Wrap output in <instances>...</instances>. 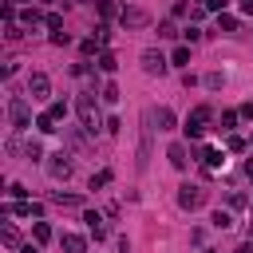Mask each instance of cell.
I'll return each mask as SVG.
<instances>
[{"label": "cell", "mask_w": 253, "mask_h": 253, "mask_svg": "<svg viewBox=\"0 0 253 253\" xmlns=\"http://www.w3.org/2000/svg\"><path fill=\"white\" fill-rule=\"evenodd\" d=\"M8 119H12V126H16V130H24V126L32 123V111H28V103H24L20 95H12V99H8Z\"/></svg>", "instance_id": "7a4b0ae2"}, {"label": "cell", "mask_w": 253, "mask_h": 253, "mask_svg": "<svg viewBox=\"0 0 253 253\" xmlns=\"http://www.w3.org/2000/svg\"><path fill=\"white\" fill-rule=\"evenodd\" d=\"M202 202H206V190H202V186H182V190H178V206H182V210H198Z\"/></svg>", "instance_id": "277c9868"}, {"label": "cell", "mask_w": 253, "mask_h": 253, "mask_svg": "<svg viewBox=\"0 0 253 253\" xmlns=\"http://www.w3.org/2000/svg\"><path fill=\"white\" fill-rule=\"evenodd\" d=\"M24 253H40V249H36V245H24Z\"/></svg>", "instance_id": "8d00e7d4"}, {"label": "cell", "mask_w": 253, "mask_h": 253, "mask_svg": "<svg viewBox=\"0 0 253 253\" xmlns=\"http://www.w3.org/2000/svg\"><path fill=\"white\" fill-rule=\"evenodd\" d=\"M150 115H154V126L158 130H174V111L170 107H154Z\"/></svg>", "instance_id": "9c48e42d"}, {"label": "cell", "mask_w": 253, "mask_h": 253, "mask_svg": "<svg viewBox=\"0 0 253 253\" xmlns=\"http://www.w3.org/2000/svg\"><path fill=\"white\" fill-rule=\"evenodd\" d=\"M206 123H210V107H198V111H194V115L186 119V134H190V138H202Z\"/></svg>", "instance_id": "8992f818"}, {"label": "cell", "mask_w": 253, "mask_h": 253, "mask_svg": "<svg viewBox=\"0 0 253 253\" xmlns=\"http://www.w3.org/2000/svg\"><path fill=\"white\" fill-rule=\"evenodd\" d=\"M217 28H221V32H237V16H225V12H221V16H217Z\"/></svg>", "instance_id": "d6986e66"}, {"label": "cell", "mask_w": 253, "mask_h": 253, "mask_svg": "<svg viewBox=\"0 0 253 253\" xmlns=\"http://www.w3.org/2000/svg\"><path fill=\"white\" fill-rule=\"evenodd\" d=\"M43 24L51 28V36H55V32H63V16H59V12H47V16H43Z\"/></svg>", "instance_id": "e0dca14e"}, {"label": "cell", "mask_w": 253, "mask_h": 253, "mask_svg": "<svg viewBox=\"0 0 253 253\" xmlns=\"http://www.w3.org/2000/svg\"><path fill=\"white\" fill-rule=\"evenodd\" d=\"M59 245H63V253H87V241H83L79 233H63Z\"/></svg>", "instance_id": "30bf717a"}, {"label": "cell", "mask_w": 253, "mask_h": 253, "mask_svg": "<svg viewBox=\"0 0 253 253\" xmlns=\"http://www.w3.org/2000/svg\"><path fill=\"white\" fill-rule=\"evenodd\" d=\"M229 206H233V210H241V206H245V194H237V190H233V194H229Z\"/></svg>", "instance_id": "d6a6232c"}, {"label": "cell", "mask_w": 253, "mask_h": 253, "mask_svg": "<svg viewBox=\"0 0 253 253\" xmlns=\"http://www.w3.org/2000/svg\"><path fill=\"white\" fill-rule=\"evenodd\" d=\"M0 237H4V245H8V249H16V245H20V233H16L12 225H4V229H0Z\"/></svg>", "instance_id": "ac0fdd59"}, {"label": "cell", "mask_w": 253, "mask_h": 253, "mask_svg": "<svg viewBox=\"0 0 253 253\" xmlns=\"http://www.w3.org/2000/svg\"><path fill=\"white\" fill-rule=\"evenodd\" d=\"M182 36H186V40H190V43H194V40H202V28H194V24H190V28H186V32H182Z\"/></svg>", "instance_id": "f546056e"}, {"label": "cell", "mask_w": 253, "mask_h": 253, "mask_svg": "<svg viewBox=\"0 0 253 253\" xmlns=\"http://www.w3.org/2000/svg\"><path fill=\"white\" fill-rule=\"evenodd\" d=\"M158 36H166V40H174V36H178V28H174L170 20H162V24H158Z\"/></svg>", "instance_id": "cb8c5ba5"}, {"label": "cell", "mask_w": 253, "mask_h": 253, "mask_svg": "<svg viewBox=\"0 0 253 253\" xmlns=\"http://www.w3.org/2000/svg\"><path fill=\"white\" fill-rule=\"evenodd\" d=\"M233 123H237V115H233V111H225V115H221V130H229Z\"/></svg>", "instance_id": "1f68e13d"}, {"label": "cell", "mask_w": 253, "mask_h": 253, "mask_svg": "<svg viewBox=\"0 0 253 253\" xmlns=\"http://www.w3.org/2000/svg\"><path fill=\"white\" fill-rule=\"evenodd\" d=\"M24 24H28V28H32V24H40V12H36V8H28V12H24Z\"/></svg>", "instance_id": "f1b7e54d"}, {"label": "cell", "mask_w": 253, "mask_h": 253, "mask_svg": "<svg viewBox=\"0 0 253 253\" xmlns=\"http://www.w3.org/2000/svg\"><path fill=\"white\" fill-rule=\"evenodd\" d=\"M166 158H170V166H174V170H186V162H190V158H186V146H182V142H174V146L166 150Z\"/></svg>", "instance_id": "8fae6325"}, {"label": "cell", "mask_w": 253, "mask_h": 253, "mask_svg": "<svg viewBox=\"0 0 253 253\" xmlns=\"http://www.w3.org/2000/svg\"><path fill=\"white\" fill-rule=\"evenodd\" d=\"M99 4H103V0H99Z\"/></svg>", "instance_id": "60d3db41"}, {"label": "cell", "mask_w": 253, "mask_h": 253, "mask_svg": "<svg viewBox=\"0 0 253 253\" xmlns=\"http://www.w3.org/2000/svg\"><path fill=\"white\" fill-rule=\"evenodd\" d=\"M115 67H119V59H115L111 51H99V71H107V75H111Z\"/></svg>", "instance_id": "9a60e30c"}, {"label": "cell", "mask_w": 253, "mask_h": 253, "mask_svg": "<svg viewBox=\"0 0 253 253\" xmlns=\"http://www.w3.org/2000/svg\"><path fill=\"white\" fill-rule=\"evenodd\" d=\"M119 253H130V241L126 237H119Z\"/></svg>", "instance_id": "836d02e7"}, {"label": "cell", "mask_w": 253, "mask_h": 253, "mask_svg": "<svg viewBox=\"0 0 253 253\" xmlns=\"http://www.w3.org/2000/svg\"><path fill=\"white\" fill-rule=\"evenodd\" d=\"M75 115H79V126L83 130H99L103 123H99V103H95V91H83L79 99H75Z\"/></svg>", "instance_id": "6da1fadb"}, {"label": "cell", "mask_w": 253, "mask_h": 253, "mask_svg": "<svg viewBox=\"0 0 253 253\" xmlns=\"http://www.w3.org/2000/svg\"><path fill=\"white\" fill-rule=\"evenodd\" d=\"M119 20H123V28H146V24H150V12L130 4V8H123V12H119Z\"/></svg>", "instance_id": "3957f363"}, {"label": "cell", "mask_w": 253, "mask_h": 253, "mask_svg": "<svg viewBox=\"0 0 253 253\" xmlns=\"http://www.w3.org/2000/svg\"><path fill=\"white\" fill-rule=\"evenodd\" d=\"M103 99H107V103H115V99H119V87H115V83H107V87H103Z\"/></svg>", "instance_id": "83f0119b"}, {"label": "cell", "mask_w": 253, "mask_h": 253, "mask_svg": "<svg viewBox=\"0 0 253 253\" xmlns=\"http://www.w3.org/2000/svg\"><path fill=\"white\" fill-rule=\"evenodd\" d=\"M47 115H51V119H55V123H59V119H63V115H67V107H63V103H51V107H47Z\"/></svg>", "instance_id": "484cf974"}, {"label": "cell", "mask_w": 253, "mask_h": 253, "mask_svg": "<svg viewBox=\"0 0 253 253\" xmlns=\"http://www.w3.org/2000/svg\"><path fill=\"white\" fill-rule=\"evenodd\" d=\"M213 225H217V229H229V225H233V217H229V213H221V210H217V213H213Z\"/></svg>", "instance_id": "d4e9b609"}, {"label": "cell", "mask_w": 253, "mask_h": 253, "mask_svg": "<svg viewBox=\"0 0 253 253\" xmlns=\"http://www.w3.org/2000/svg\"><path fill=\"white\" fill-rule=\"evenodd\" d=\"M249 233H253V221H249Z\"/></svg>", "instance_id": "f35d334b"}, {"label": "cell", "mask_w": 253, "mask_h": 253, "mask_svg": "<svg viewBox=\"0 0 253 253\" xmlns=\"http://www.w3.org/2000/svg\"><path fill=\"white\" fill-rule=\"evenodd\" d=\"M111 182V170H99V174H91V190H99V186H107Z\"/></svg>", "instance_id": "603a6c76"}, {"label": "cell", "mask_w": 253, "mask_h": 253, "mask_svg": "<svg viewBox=\"0 0 253 253\" xmlns=\"http://www.w3.org/2000/svg\"><path fill=\"white\" fill-rule=\"evenodd\" d=\"M202 162H206V170H217V166H221V162H225V154H221V150H213V146H210V150H206V154H202Z\"/></svg>", "instance_id": "4fadbf2b"}, {"label": "cell", "mask_w": 253, "mask_h": 253, "mask_svg": "<svg viewBox=\"0 0 253 253\" xmlns=\"http://www.w3.org/2000/svg\"><path fill=\"white\" fill-rule=\"evenodd\" d=\"M47 174L51 178H71V154H51V162H47Z\"/></svg>", "instance_id": "52a82bcc"}, {"label": "cell", "mask_w": 253, "mask_h": 253, "mask_svg": "<svg viewBox=\"0 0 253 253\" xmlns=\"http://www.w3.org/2000/svg\"><path fill=\"white\" fill-rule=\"evenodd\" d=\"M83 221L91 225V233H95V241H103V237H107V225H103V217H99L95 210H87V213H83Z\"/></svg>", "instance_id": "7c38bea8"}, {"label": "cell", "mask_w": 253, "mask_h": 253, "mask_svg": "<svg viewBox=\"0 0 253 253\" xmlns=\"http://www.w3.org/2000/svg\"><path fill=\"white\" fill-rule=\"evenodd\" d=\"M241 12H245V16H253V0H241Z\"/></svg>", "instance_id": "e575fe53"}, {"label": "cell", "mask_w": 253, "mask_h": 253, "mask_svg": "<svg viewBox=\"0 0 253 253\" xmlns=\"http://www.w3.org/2000/svg\"><path fill=\"white\" fill-rule=\"evenodd\" d=\"M36 126H40L43 134H51V130H55V119H51V115H40V119H36Z\"/></svg>", "instance_id": "7402d4cb"}, {"label": "cell", "mask_w": 253, "mask_h": 253, "mask_svg": "<svg viewBox=\"0 0 253 253\" xmlns=\"http://www.w3.org/2000/svg\"><path fill=\"white\" fill-rule=\"evenodd\" d=\"M166 67H170V63H166L162 51H142V71H146V75H166Z\"/></svg>", "instance_id": "5b68a950"}, {"label": "cell", "mask_w": 253, "mask_h": 253, "mask_svg": "<svg viewBox=\"0 0 253 253\" xmlns=\"http://www.w3.org/2000/svg\"><path fill=\"white\" fill-rule=\"evenodd\" d=\"M24 154H28L32 162H40V158H43V150H40V142H28V150H24Z\"/></svg>", "instance_id": "4316f807"}, {"label": "cell", "mask_w": 253, "mask_h": 253, "mask_svg": "<svg viewBox=\"0 0 253 253\" xmlns=\"http://www.w3.org/2000/svg\"><path fill=\"white\" fill-rule=\"evenodd\" d=\"M206 87H213V91H217V87H221V75H217V71H210V75H206Z\"/></svg>", "instance_id": "4dcf8cb0"}, {"label": "cell", "mask_w": 253, "mask_h": 253, "mask_svg": "<svg viewBox=\"0 0 253 253\" xmlns=\"http://www.w3.org/2000/svg\"><path fill=\"white\" fill-rule=\"evenodd\" d=\"M170 63H178V67H186V63H190V47H174V55H170Z\"/></svg>", "instance_id": "ffe728a7"}, {"label": "cell", "mask_w": 253, "mask_h": 253, "mask_svg": "<svg viewBox=\"0 0 253 253\" xmlns=\"http://www.w3.org/2000/svg\"><path fill=\"white\" fill-rule=\"evenodd\" d=\"M99 47H103V40H83V43H79V51H83V55H95Z\"/></svg>", "instance_id": "44dd1931"}, {"label": "cell", "mask_w": 253, "mask_h": 253, "mask_svg": "<svg viewBox=\"0 0 253 253\" xmlns=\"http://www.w3.org/2000/svg\"><path fill=\"white\" fill-rule=\"evenodd\" d=\"M47 91H51V79H47L43 71H36V75L28 79V95H32V99H47Z\"/></svg>", "instance_id": "ba28073f"}, {"label": "cell", "mask_w": 253, "mask_h": 253, "mask_svg": "<svg viewBox=\"0 0 253 253\" xmlns=\"http://www.w3.org/2000/svg\"><path fill=\"white\" fill-rule=\"evenodd\" d=\"M202 4H210V0H202Z\"/></svg>", "instance_id": "ab89813d"}, {"label": "cell", "mask_w": 253, "mask_h": 253, "mask_svg": "<svg viewBox=\"0 0 253 253\" xmlns=\"http://www.w3.org/2000/svg\"><path fill=\"white\" fill-rule=\"evenodd\" d=\"M237 253H253V241H249V245H241V249H237Z\"/></svg>", "instance_id": "d590c367"}, {"label": "cell", "mask_w": 253, "mask_h": 253, "mask_svg": "<svg viewBox=\"0 0 253 253\" xmlns=\"http://www.w3.org/2000/svg\"><path fill=\"white\" fill-rule=\"evenodd\" d=\"M32 237H36L40 245H43V241H51V225H47V221H36V225H32Z\"/></svg>", "instance_id": "5bb4252c"}, {"label": "cell", "mask_w": 253, "mask_h": 253, "mask_svg": "<svg viewBox=\"0 0 253 253\" xmlns=\"http://www.w3.org/2000/svg\"><path fill=\"white\" fill-rule=\"evenodd\" d=\"M51 202H59V206H79L83 198H79V194H63V190H55V194H51Z\"/></svg>", "instance_id": "2e32d148"}, {"label": "cell", "mask_w": 253, "mask_h": 253, "mask_svg": "<svg viewBox=\"0 0 253 253\" xmlns=\"http://www.w3.org/2000/svg\"><path fill=\"white\" fill-rule=\"evenodd\" d=\"M12 4H32V0H12Z\"/></svg>", "instance_id": "74e56055"}]
</instances>
